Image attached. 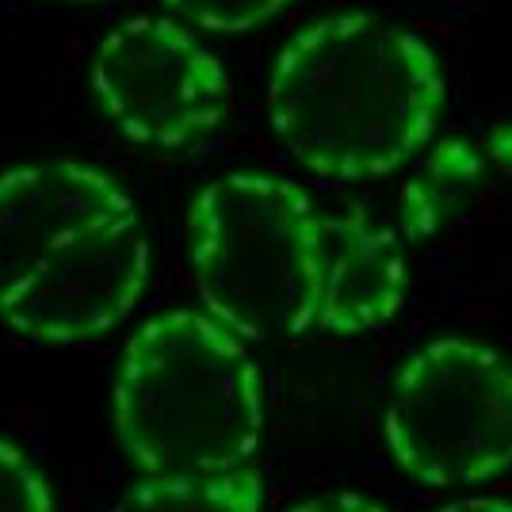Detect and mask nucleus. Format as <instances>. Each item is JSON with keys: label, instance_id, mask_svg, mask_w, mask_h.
Segmentation results:
<instances>
[{"label": "nucleus", "instance_id": "obj_6", "mask_svg": "<svg viewBox=\"0 0 512 512\" xmlns=\"http://www.w3.org/2000/svg\"><path fill=\"white\" fill-rule=\"evenodd\" d=\"M150 241L138 211L92 222L43 256L35 272L0 291V321L27 341H88L115 329L142 299Z\"/></svg>", "mask_w": 512, "mask_h": 512}, {"label": "nucleus", "instance_id": "obj_9", "mask_svg": "<svg viewBox=\"0 0 512 512\" xmlns=\"http://www.w3.org/2000/svg\"><path fill=\"white\" fill-rule=\"evenodd\" d=\"M501 176H512V127H493L486 138H451L432 150L402 188V230L425 241L470 214Z\"/></svg>", "mask_w": 512, "mask_h": 512}, {"label": "nucleus", "instance_id": "obj_4", "mask_svg": "<svg viewBox=\"0 0 512 512\" xmlns=\"http://www.w3.org/2000/svg\"><path fill=\"white\" fill-rule=\"evenodd\" d=\"M386 444L425 486L490 482L512 467V360L444 337L402 363L386 394Z\"/></svg>", "mask_w": 512, "mask_h": 512}, {"label": "nucleus", "instance_id": "obj_2", "mask_svg": "<svg viewBox=\"0 0 512 512\" xmlns=\"http://www.w3.org/2000/svg\"><path fill=\"white\" fill-rule=\"evenodd\" d=\"M111 406L119 448L153 478L241 470L264 436L253 356L195 310L157 314L130 337Z\"/></svg>", "mask_w": 512, "mask_h": 512}, {"label": "nucleus", "instance_id": "obj_7", "mask_svg": "<svg viewBox=\"0 0 512 512\" xmlns=\"http://www.w3.org/2000/svg\"><path fill=\"white\" fill-rule=\"evenodd\" d=\"M134 211L130 195L81 161H39L0 176V291L16 287L65 237Z\"/></svg>", "mask_w": 512, "mask_h": 512}, {"label": "nucleus", "instance_id": "obj_10", "mask_svg": "<svg viewBox=\"0 0 512 512\" xmlns=\"http://www.w3.org/2000/svg\"><path fill=\"white\" fill-rule=\"evenodd\" d=\"M115 512H264V482L245 467L230 474H150Z\"/></svg>", "mask_w": 512, "mask_h": 512}, {"label": "nucleus", "instance_id": "obj_3", "mask_svg": "<svg viewBox=\"0 0 512 512\" xmlns=\"http://www.w3.org/2000/svg\"><path fill=\"white\" fill-rule=\"evenodd\" d=\"M199 299L237 337L272 341L318 329L321 211L299 184L234 172L188 211Z\"/></svg>", "mask_w": 512, "mask_h": 512}, {"label": "nucleus", "instance_id": "obj_5", "mask_svg": "<svg viewBox=\"0 0 512 512\" xmlns=\"http://www.w3.org/2000/svg\"><path fill=\"white\" fill-rule=\"evenodd\" d=\"M92 92L115 130L146 150H180L218 127L230 104L226 69L180 23H119L92 58Z\"/></svg>", "mask_w": 512, "mask_h": 512}, {"label": "nucleus", "instance_id": "obj_12", "mask_svg": "<svg viewBox=\"0 0 512 512\" xmlns=\"http://www.w3.org/2000/svg\"><path fill=\"white\" fill-rule=\"evenodd\" d=\"M165 4L211 31H249L283 12L291 0H165Z\"/></svg>", "mask_w": 512, "mask_h": 512}, {"label": "nucleus", "instance_id": "obj_14", "mask_svg": "<svg viewBox=\"0 0 512 512\" xmlns=\"http://www.w3.org/2000/svg\"><path fill=\"white\" fill-rule=\"evenodd\" d=\"M440 512H512V505L505 501H490V497H470V501H455Z\"/></svg>", "mask_w": 512, "mask_h": 512}, {"label": "nucleus", "instance_id": "obj_8", "mask_svg": "<svg viewBox=\"0 0 512 512\" xmlns=\"http://www.w3.org/2000/svg\"><path fill=\"white\" fill-rule=\"evenodd\" d=\"M406 260L398 237L363 207L321 211V310L325 333H367L402 310Z\"/></svg>", "mask_w": 512, "mask_h": 512}, {"label": "nucleus", "instance_id": "obj_11", "mask_svg": "<svg viewBox=\"0 0 512 512\" xmlns=\"http://www.w3.org/2000/svg\"><path fill=\"white\" fill-rule=\"evenodd\" d=\"M0 512H54L43 470L8 440H0Z\"/></svg>", "mask_w": 512, "mask_h": 512}, {"label": "nucleus", "instance_id": "obj_1", "mask_svg": "<svg viewBox=\"0 0 512 512\" xmlns=\"http://www.w3.org/2000/svg\"><path fill=\"white\" fill-rule=\"evenodd\" d=\"M436 50L371 12L302 27L276 58L268 119L283 153L325 184L371 180L406 165L444 111Z\"/></svg>", "mask_w": 512, "mask_h": 512}, {"label": "nucleus", "instance_id": "obj_13", "mask_svg": "<svg viewBox=\"0 0 512 512\" xmlns=\"http://www.w3.org/2000/svg\"><path fill=\"white\" fill-rule=\"evenodd\" d=\"M295 512H386L379 501H371V497H363V493H321L314 501H306L299 505Z\"/></svg>", "mask_w": 512, "mask_h": 512}]
</instances>
